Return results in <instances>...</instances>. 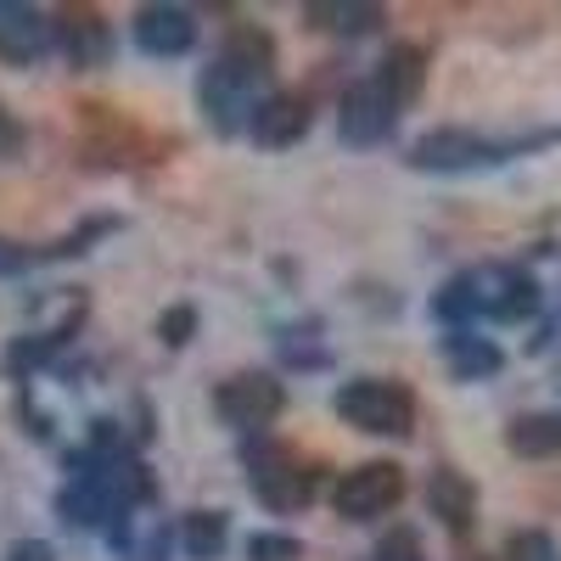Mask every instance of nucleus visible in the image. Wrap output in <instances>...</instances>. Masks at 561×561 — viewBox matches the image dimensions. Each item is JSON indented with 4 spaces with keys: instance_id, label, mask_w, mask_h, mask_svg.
<instances>
[{
    "instance_id": "f03ea898",
    "label": "nucleus",
    "mask_w": 561,
    "mask_h": 561,
    "mask_svg": "<svg viewBox=\"0 0 561 561\" xmlns=\"http://www.w3.org/2000/svg\"><path fill=\"white\" fill-rule=\"evenodd\" d=\"M556 140H561V129H534V135H517V140H494V135L460 129V124H438L421 140H410V169H421V174H472V169H500L511 158L545 152V147H556Z\"/></svg>"
},
{
    "instance_id": "7ed1b4c3",
    "label": "nucleus",
    "mask_w": 561,
    "mask_h": 561,
    "mask_svg": "<svg viewBox=\"0 0 561 561\" xmlns=\"http://www.w3.org/2000/svg\"><path fill=\"white\" fill-rule=\"evenodd\" d=\"M337 421L370 438H410L415 433V393L393 377H354L332 399Z\"/></svg>"
},
{
    "instance_id": "f8f14e48",
    "label": "nucleus",
    "mask_w": 561,
    "mask_h": 561,
    "mask_svg": "<svg viewBox=\"0 0 561 561\" xmlns=\"http://www.w3.org/2000/svg\"><path fill=\"white\" fill-rule=\"evenodd\" d=\"M370 79H377L388 90V102L404 113L421 102V90H427V45H415V39H399L382 51V62L370 68Z\"/></svg>"
},
{
    "instance_id": "2eb2a0df",
    "label": "nucleus",
    "mask_w": 561,
    "mask_h": 561,
    "mask_svg": "<svg viewBox=\"0 0 561 561\" xmlns=\"http://www.w3.org/2000/svg\"><path fill=\"white\" fill-rule=\"evenodd\" d=\"M444 365L455 370V382H489V377H500L505 370V354H500V343H489L478 325L472 332H444Z\"/></svg>"
},
{
    "instance_id": "bb28decb",
    "label": "nucleus",
    "mask_w": 561,
    "mask_h": 561,
    "mask_svg": "<svg viewBox=\"0 0 561 561\" xmlns=\"http://www.w3.org/2000/svg\"><path fill=\"white\" fill-rule=\"evenodd\" d=\"M466 561H489V556H466Z\"/></svg>"
},
{
    "instance_id": "a211bd4d",
    "label": "nucleus",
    "mask_w": 561,
    "mask_h": 561,
    "mask_svg": "<svg viewBox=\"0 0 561 561\" xmlns=\"http://www.w3.org/2000/svg\"><path fill=\"white\" fill-rule=\"evenodd\" d=\"M174 539H180L185 561H219L225 545H230V523H225V511L197 505V511H185V517H180Z\"/></svg>"
},
{
    "instance_id": "412c9836",
    "label": "nucleus",
    "mask_w": 561,
    "mask_h": 561,
    "mask_svg": "<svg viewBox=\"0 0 561 561\" xmlns=\"http://www.w3.org/2000/svg\"><path fill=\"white\" fill-rule=\"evenodd\" d=\"M248 561H304V539L287 528H264L248 539Z\"/></svg>"
},
{
    "instance_id": "0eeeda50",
    "label": "nucleus",
    "mask_w": 561,
    "mask_h": 561,
    "mask_svg": "<svg viewBox=\"0 0 561 561\" xmlns=\"http://www.w3.org/2000/svg\"><path fill=\"white\" fill-rule=\"evenodd\" d=\"M472 293H478V320H500V325L534 320L539 304H545V287L523 264H483V270H472Z\"/></svg>"
},
{
    "instance_id": "4468645a",
    "label": "nucleus",
    "mask_w": 561,
    "mask_h": 561,
    "mask_svg": "<svg viewBox=\"0 0 561 561\" xmlns=\"http://www.w3.org/2000/svg\"><path fill=\"white\" fill-rule=\"evenodd\" d=\"M51 23H57V51H62L73 68H96V62H107L113 34H107L102 12H51Z\"/></svg>"
},
{
    "instance_id": "423d86ee",
    "label": "nucleus",
    "mask_w": 561,
    "mask_h": 561,
    "mask_svg": "<svg viewBox=\"0 0 561 561\" xmlns=\"http://www.w3.org/2000/svg\"><path fill=\"white\" fill-rule=\"evenodd\" d=\"M404 500V466L399 460H359L332 483V505L343 523H377Z\"/></svg>"
},
{
    "instance_id": "9d476101",
    "label": "nucleus",
    "mask_w": 561,
    "mask_h": 561,
    "mask_svg": "<svg viewBox=\"0 0 561 561\" xmlns=\"http://www.w3.org/2000/svg\"><path fill=\"white\" fill-rule=\"evenodd\" d=\"M135 45L147 57H158V62H174V57H185L197 45V12H185V7H169V0H152V7H140L135 12Z\"/></svg>"
},
{
    "instance_id": "393cba45",
    "label": "nucleus",
    "mask_w": 561,
    "mask_h": 561,
    "mask_svg": "<svg viewBox=\"0 0 561 561\" xmlns=\"http://www.w3.org/2000/svg\"><path fill=\"white\" fill-rule=\"evenodd\" d=\"M7 561H57V550H51V539H18L7 550Z\"/></svg>"
},
{
    "instance_id": "1a4fd4ad",
    "label": "nucleus",
    "mask_w": 561,
    "mask_h": 561,
    "mask_svg": "<svg viewBox=\"0 0 561 561\" xmlns=\"http://www.w3.org/2000/svg\"><path fill=\"white\" fill-rule=\"evenodd\" d=\"M309 124H314V96L309 90H264V102L248 118V135H253V147H264V152H287V147H298V140L309 135Z\"/></svg>"
},
{
    "instance_id": "4be33fe9",
    "label": "nucleus",
    "mask_w": 561,
    "mask_h": 561,
    "mask_svg": "<svg viewBox=\"0 0 561 561\" xmlns=\"http://www.w3.org/2000/svg\"><path fill=\"white\" fill-rule=\"evenodd\" d=\"M365 561H427V550H421V534L415 528H388L377 545H370Z\"/></svg>"
},
{
    "instance_id": "b1692460",
    "label": "nucleus",
    "mask_w": 561,
    "mask_h": 561,
    "mask_svg": "<svg viewBox=\"0 0 561 561\" xmlns=\"http://www.w3.org/2000/svg\"><path fill=\"white\" fill-rule=\"evenodd\" d=\"M34 264H39V248L0 237V280H7V275H23V270H34Z\"/></svg>"
},
{
    "instance_id": "9b49d317",
    "label": "nucleus",
    "mask_w": 561,
    "mask_h": 561,
    "mask_svg": "<svg viewBox=\"0 0 561 561\" xmlns=\"http://www.w3.org/2000/svg\"><path fill=\"white\" fill-rule=\"evenodd\" d=\"M45 51H57L51 12L12 7V0H7V12H0V62H7V68H34Z\"/></svg>"
},
{
    "instance_id": "ddd939ff",
    "label": "nucleus",
    "mask_w": 561,
    "mask_h": 561,
    "mask_svg": "<svg viewBox=\"0 0 561 561\" xmlns=\"http://www.w3.org/2000/svg\"><path fill=\"white\" fill-rule=\"evenodd\" d=\"M427 511L449 534H472L478 528V483L466 472H455V466H438L427 478Z\"/></svg>"
},
{
    "instance_id": "f257e3e1",
    "label": "nucleus",
    "mask_w": 561,
    "mask_h": 561,
    "mask_svg": "<svg viewBox=\"0 0 561 561\" xmlns=\"http://www.w3.org/2000/svg\"><path fill=\"white\" fill-rule=\"evenodd\" d=\"M275 73V39L259 23H237L197 79V107L214 135H242L253 107L264 102V84Z\"/></svg>"
},
{
    "instance_id": "f3484780",
    "label": "nucleus",
    "mask_w": 561,
    "mask_h": 561,
    "mask_svg": "<svg viewBox=\"0 0 561 561\" xmlns=\"http://www.w3.org/2000/svg\"><path fill=\"white\" fill-rule=\"evenodd\" d=\"M505 449L517 460H556L561 455V410H523L505 421Z\"/></svg>"
},
{
    "instance_id": "20e7f679",
    "label": "nucleus",
    "mask_w": 561,
    "mask_h": 561,
    "mask_svg": "<svg viewBox=\"0 0 561 561\" xmlns=\"http://www.w3.org/2000/svg\"><path fill=\"white\" fill-rule=\"evenodd\" d=\"M280 410H287V382L275 370H237V377H225L214 388V415L242 438L270 433L280 421Z\"/></svg>"
},
{
    "instance_id": "aec40b11",
    "label": "nucleus",
    "mask_w": 561,
    "mask_h": 561,
    "mask_svg": "<svg viewBox=\"0 0 561 561\" xmlns=\"http://www.w3.org/2000/svg\"><path fill=\"white\" fill-rule=\"evenodd\" d=\"M505 561H561V545L550 528H517L505 539Z\"/></svg>"
},
{
    "instance_id": "39448f33",
    "label": "nucleus",
    "mask_w": 561,
    "mask_h": 561,
    "mask_svg": "<svg viewBox=\"0 0 561 561\" xmlns=\"http://www.w3.org/2000/svg\"><path fill=\"white\" fill-rule=\"evenodd\" d=\"M248 483H253L259 505H270V511H304L314 500V466L298 460L287 444L259 438V444H248Z\"/></svg>"
},
{
    "instance_id": "dca6fc26",
    "label": "nucleus",
    "mask_w": 561,
    "mask_h": 561,
    "mask_svg": "<svg viewBox=\"0 0 561 561\" xmlns=\"http://www.w3.org/2000/svg\"><path fill=\"white\" fill-rule=\"evenodd\" d=\"M304 18H309V28H320V34H343V39L377 34V28L388 23V12L377 7V0H309Z\"/></svg>"
},
{
    "instance_id": "a878e982",
    "label": "nucleus",
    "mask_w": 561,
    "mask_h": 561,
    "mask_svg": "<svg viewBox=\"0 0 561 561\" xmlns=\"http://www.w3.org/2000/svg\"><path fill=\"white\" fill-rule=\"evenodd\" d=\"M23 147V129L7 118V113H0V152H18Z\"/></svg>"
},
{
    "instance_id": "5701e85b",
    "label": "nucleus",
    "mask_w": 561,
    "mask_h": 561,
    "mask_svg": "<svg viewBox=\"0 0 561 561\" xmlns=\"http://www.w3.org/2000/svg\"><path fill=\"white\" fill-rule=\"evenodd\" d=\"M192 332H197V309H192V304H174V309H163V320H158V337H163V348H185V343H192Z\"/></svg>"
},
{
    "instance_id": "6e6552de",
    "label": "nucleus",
    "mask_w": 561,
    "mask_h": 561,
    "mask_svg": "<svg viewBox=\"0 0 561 561\" xmlns=\"http://www.w3.org/2000/svg\"><path fill=\"white\" fill-rule=\"evenodd\" d=\"M399 129V107L388 102V90L377 79H354L337 102V135L343 147H382V140Z\"/></svg>"
},
{
    "instance_id": "6ab92c4d",
    "label": "nucleus",
    "mask_w": 561,
    "mask_h": 561,
    "mask_svg": "<svg viewBox=\"0 0 561 561\" xmlns=\"http://www.w3.org/2000/svg\"><path fill=\"white\" fill-rule=\"evenodd\" d=\"M275 348H280V359H287L293 370H314V365H325V343H320V325H314V320H304V325H280V332H275Z\"/></svg>"
}]
</instances>
